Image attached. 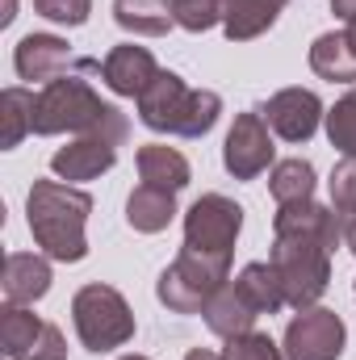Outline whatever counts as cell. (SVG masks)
<instances>
[{
    "instance_id": "obj_1",
    "label": "cell",
    "mask_w": 356,
    "mask_h": 360,
    "mask_svg": "<svg viewBox=\"0 0 356 360\" xmlns=\"http://www.w3.org/2000/svg\"><path fill=\"white\" fill-rule=\"evenodd\" d=\"M344 239V218L336 205L319 201H293L276 205L272 214V252L268 264L281 276L285 306L310 310L331 285V252Z\"/></svg>"
},
{
    "instance_id": "obj_2",
    "label": "cell",
    "mask_w": 356,
    "mask_h": 360,
    "mask_svg": "<svg viewBox=\"0 0 356 360\" xmlns=\"http://www.w3.org/2000/svg\"><path fill=\"white\" fill-rule=\"evenodd\" d=\"M25 214H30V235L34 243L63 264H80L89 256V226L92 197L84 188H72L63 180H34L30 197H25Z\"/></svg>"
},
{
    "instance_id": "obj_3",
    "label": "cell",
    "mask_w": 356,
    "mask_h": 360,
    "mask_svg": "<svg viewBox=\"0 0 356 360\" xmlns=\"http://www.w3.org/2000/svg\"><path fill=\"white\" fill-rule=\"evenodd\" d=\"M34 134H105L113 143H126L130 122L117 105L101 101L89 80L80 76H59L42 84L34 101Z\"/></svg>"
},
{
    "instance_id": "obj_4",
    "label": "cell",
    "mask_w": 356,
    "mask_h": 360,
    "mask_svg": "<svg viewBox=\"0 0 356 360\" xmlns=\"http://www.w3.org/2000/svg\"><path fill=\"white\" fill-rule=\"evenodd\" d=\"M222 117V96L210 89H189L177 72H164L139 96V122L160 134L177 139H205Z\"/></svg>"
},
{
    "instance_id": "obj_5",
    "label": "cell",
    "mask_w": 356,
    "mask_h": 360,
    "mask_svg": "<svg viewBox=\"0 0 356 360\" xmlns=\"http://www.w3.org/2000/svg\"><path fill=\"white\" fill-rule=\"evenodd\" d=\"M227 281H231V260L180 248V256L160 272L155 297H160L172 314H205V306L214 302V293H218Z\"/></svg>"
},
{
    "instance_id": "obj_6",
    "label": "cell",
    "mask_w": 356,
    "mask_h": 360,
    "mask_svg": "<svg viewBox=\"0 0 356 360\" xmlns=\"http://www.w3.org/2000/svg\"><path fill=\"white\" fill-rule=\"evenodd\" d=\"M72 323H76L80 344L96 356L134 340V310L126 306V297L113 285H101V281L84 285L72 297Z\"/></svg>"
},
{
    "instance_id": "obj_7",
    "label": "cell",
    "mask_w": 356,
    "mask_h": 360,
    "mask_svg": "<svg viewBox=\"0 0 356 360\" xmlns=\"http://www.w3.org/2000/svg\"><path fill=\"white\" fill-rule=\"evenodd\" d=\"M243 231V205H235L222 193H205L189 205L184 214V248L205 252V256H235V239Z\"/></svg>"
},
{
    "instance_id": "obj_8",
    "label": "cell",
    "mask_w": 356,
    "mask_h": 360,
    "mask_svg": "<svg viewBox=\"0 0 356 360\" xmlns=\"http://www.w3.org/2000/svg\"><path fill=\"white\" fill-rule=\"evenodd\" d=\"M344 344H348V327L327 306L298 310V319H289L285 327V360H340Z\"/></svg>"
},
{
    "instance_id": "obj_9",
    "label": "cell",
    "mask_w": 356,
    "mask_h": 360,
    "mask_svg": "<svg viewBox=\"0 0 356 360\" xmlns=\"http://www.w3.org/2000/svg\"><path fill=\"white\" fill-rule=\"evenodd\" d=\"M272 134H268L265 113H239L231 134H227V147H222V164L235 180H256L260 172H268L272 164Z\"/></svg>"
},
{
    "instance_id": "obj_10",
    "label": "cell",
    "mask_w": 356,
    "mask_h": 360,
    "mask_svg": "<svg viewBox=\"0 0 356 360\" xmlns=\"http://www.w3.org/2000/svg\"><path fill=\"white\" fill-rule=\"evenodd\" d=\"M260 113H265L268 130H272V134H281L285 143H306V139L319 130V122L327 117V113H323V101H319L310 89H281V92H272Z\"/></svg>"
},
{
    "instance_id": "obj_11",
    "label": "cell",
    "mask_w": 356,
    "mask_h": 360,
    "mask_svg": "<svg viewBox=\"0 0 356 360\" xmlns=\"http://www.w3.org/2000/svg\"><path fill=\"white\" fill-rule=\"evenodd\" d=\"M117 147L122 143H113L105 134H80L72 147H59L51 155V172L68 184L72 180H96L101 172H109L117 164Z\"/></svg>"
},
{
    "instance_id": "obj_12",
    "label": "cell",
    "mask_w": 356,
    "mask_h": 360,
    "mask_svg": "<svg viewBox=\"0 0 356 360\" xmlns=\"http://www.w3.org/2000/svg\"><path fill=\"white\" fill-rule=\"evenodd\" d=\"M160 76V63H155V55L147 51V46H134V42H126V46H113L109 55H105V63H101V80H105V89L117 92V96H143L147 84Z\"/></svg>"
},
{
    "instance_id": "obj_13",
    "label": "cell",
    "mask_w": 356,
    "mask_h": 360,
    "mask_svg": "<svg viewBox=\"0 0 356 360\" xmlns=\"http://www.w3.org/2000/svg\"><path fill=\"white\" fill-rule=\"evenodd\" d=\"M13 68H17L21 80H42V84H51V80L68 76V68H76V59H72V51H68L63 38H55V34H25V38L17 42Z\"/></svg>"
},
{
    "instance_id": "obj_14",
    "label": "cell",
    "mask_w": 356,
    "mask_h": 360,
    "mask_svg": "<svg viewBox=\"0 0 356 360\" xmlns=\"http://www.w3.org/2000/svg\"><path fill=\"white\" fill-rule=\"evenodd\" d=\"M46 293H51L46 256H34V252H8L4 256V302L30 306V302H38Z\"/></svg>"
},
{
    "instance_id": "obj_15",
    "label": "cell",
    "mask_w": 356,
    "mask_h": 360,
    "mask_svg": "<svg viewBox=\"0 0 356 360\" xmlns=\"http://www.w3.org/2000/svg\"><path fill=\"white\" fill-rule=\"evenodd\" d=\"M256 319H260V310L248 302V293H243L235 281H227V285L214 293V302L205 306V327H210L214 335H222V340H235V335H243V331H256Z\"/></svg>"
},
{
    "instance_id": "obj_16",
    "label": "cell",
    "mask_w": 356,
    "mask_h": 360,
    "mask_svg": "<svg viewBox=\"0 0 356 360\" xmlns=\"http://www.w3.org/2000/svg\"><path fill=\"white\" fill-rule=\"evenodd\" d=\"M172 218H177V193H168V188L139 184V188L126 197V222H130L139 235H160V231H168Z\"/></svg>"
},
{
    "instance_id": "obj_17",
    "label": "cell",
    "mask_w": 356,
    "mask_h": 360,
    "mask_svg": "<svg viewBox=\"0 0 356 360\" xmlns=\"http://www.w3.org/2000/svg\"><path fill=\"white\" fill-rule=\"evenodd\" d=\"M285 0H222V30L231 42H252L281 17Z\"/></svg>"
},
{
    "instance_id": "obj_18",
    "label": "cell",
    "mask_w": 356,
    "mask_h": 360,
    "mask_svg": "<svg viewBox=\"0 0 356 360\" xmlns=\"http://www.w3.org/2000/svg\"><path fill=\"white\" fill-rule=\"evenodd\" d=\"M139 176L143 184H155V188H168V193H180L193 172H189V160L180 155L177 147H164V143H147L139 147Z\"/></svg>"
},
{
    "instance_id": "obj_19",
    "label": "cell",
    "mask_w": 356,
    "mask_h": 360,
    "mask_svg": "<svg viewBox=\"0 0 356 360\" xmlns=\"http://www.w3.org/2000/svg\"><path fill=\"white\" fill-rule=\"evenodd\" d=\"M42 331H46V323H42L38 314H30L25 306L4 302V310H0V352L8 360H30L34 356Z\"/></svg>"
},
{
    "instance_id": "obj_20",
    "label": "cell",
    "mask_w": 356,
    "mask_h": 360,
    "mask_svg": "<svg viewBox=\"0 0 356 360\" xmlns=\"http://www.w3.org/2000/svg\"><path fill=\"white\" fill-rule=\"evenodd\" d=\"M113 21L139 38H164L177 25L168 0H113Z\"/></svg>"
},
{
    "instance_id": "obj_21",
    "label": "cell",
    "mask_w": 356,
    "mask_h": 360,
    "mask_svg": "<svg viewBox=\"0 0 356 360\" xmlns=\"http://www.w3.org/2000/svg\"><path fill=\"white\" fill-rule=\"evenodd\" d=\"M310 68L319 80L331 84H352L356 80V46L348 42V34H323L310 46Z\"/></svg>"
},
{
    "instance_id": "obj_22",
    "label": "cell",
    "mask_w": 356,
    "mask_h": 360,
    "mask_svg": "<svg viewBox=\"0 0 356 360\" xmlns=\"http://www.w3.org/2000/svg\"><path fill=\"white\" fill-rule=\"evenodd\" d=\"M34 101L30 89H4L0 92V147L13 151L25 134H34Z\"/></svg>"
},
{
    "instance_id": "obj_23",
    "label": "cell",
    "mask_w": 356,
    "mask_h": 360,
    "mask_svg": "<svg viewBox=\"0 0 356 360\" xmlns=\"http://www.w3.org/2000/svg\"><path fill=\"white\" fill-rule=\"evenodd\" d=\"M268 193H272L276 205L314 201V164L310 160H281V164H272Z\"/></svg>"
},
{
    "instance_id": "obj_24",
    "label": "cell",
    "mask_w": 356,
    "mask_h": 360,
    "mask_svg": "<svg viewBox=\"0 0 356 360\" xmlns=\"http://www.w3.org/2000/svg\"><path fill=\"white\" fill-rule=\"evenodd\" d=\"M235 285L248 293V302L260 314H276L285 306V289H281V276H276L272 264H248V269L235 276Z\"/></svg>"
},
{
    "instance_id": "obj_25",
    "label": "cell",
    "mask_w": 356,
    "mask_h": 360,
    "mask_svg": "<svg viewBox=\"0 0 356 360\" xmlns=\"http://www.w3.org/2000/svg\"><path fill=\"white\" fill-rule=\"evenodd\" d=\"M327 139L336 151L356 155V92L340 96L331 109H327Z\"/></svg>"
},
{
    "instance_id": "obj_26",
    "label": "cell",
    "mask_w": 356,
    "mask_h": 360,
    "mask_svg": "<svg viewBox=\"0 0 356 360\" xmlns=\"http://www.w3.org/2000/svg\"><path fill=\"white\" fill-rule=\"evenodd\" d=\"M168 4H172L177 25L189 34H205L222 21V0H168Z\"/></svg>"
},
{
    "instance_id": "obj_27",
    "label": "cell",
    "mask_w": 356,
    "mask_h": 360,
    "mask_svg": "<svg viewBox=\"0 0 356 360\" xmlns=\"http://www.w3.org/2000/svg\"><path fill=\"white\" fill-rule=\"evenodd\" d=\"M222 360H285V348H276L265 331H243V335L227 340Z\"/></svg>"
},
{
    "instance_id": "obj_28",
    "label": "cell",
    "mask_w": 356,
    "mask_h": 360,
    "mask_svg": "<svg viewBox=\"0 0 356 360\" xmlns=\"http://www.w3.org/2000/svg\"><path fill=\"white\" fill-rule=\"evenodd\" d=\"M331 205L344 222L356 218V155H344L331 172Z\"/></svg>"
},
{
    "instance_id": "obj_29",
    "label": "cell",
    "mask_w": 356,
    "mask_h": 360,
    "mask_svg": "<svg viewBox=\"0 0 356 360\" xmlns=\"http://www.w3.org/2000/svg\"><path fill=\"white\" fill-rule=\"evenodd\" d=\"M34 8L46 17V21H59V25H84L92 13V0H34Z\"/></svg>"
},
{
    "instance_id": "obj_30",
    "label": "cell",
    "mask_w": 356,
    "mask_h": 360,
    "mask_svg": "<svg viewBox=\"0 0 356 360\" xmlns=\"http://www.w3.org/2000/svg\"><path fill=\"white\" fill-rule=\"evenodd\" d=\"M30 360H68V340H63V331L55 323H46V331H42V340H38Z\"/></svg>"
},
{
    "instance_id": "obj_31",
    "label": "cell",
    "mask_w": 356,
    "mask_h": 360,
    "mask_svg": "<svg viewBox=\"0 0 356 360\" xmlns=\"http://www.w3.org/2000/svg\"><path fill=\"white\" fill-rule=\"evenodd\" d=\"M331 13L340 21H356V0H331Z\"/></svg>"
},
{
    "instance_id": "obj_32",
    "label": "cell",
    "mask_w": 356,
    "mask_h": 360,
    "mask_svg": "<svg viewBox=\"0 0 356 360\" xmlns=\"http://www.w3.org/2000/svg\"><path fill=\"white\" fill-rule=\"evenodd\" d=\"M344 243H348V252L356 256V218L352 222H344Z\"/></svg>"
},
{
    "instance_id": "obj_33",
    "label": "cell",
    "mask_w": 356,
    "mask_h": 360,
    "mask_svg": "<svg viewBox=\"0 0 356 360\" xmlns=\"http://www.w3.org/2000/svg\"><path fill=\"white\" fill-rule=\"evenodd\" d=\"M13 8H17V0H4V4H0V25H8V21H13V17H17V13H13Z\"/></svg>"
},
{
    "instance_id": "obj_34",
    "label": "cell",
    "mask_w": 356,
    "mask_h": 360,
    "mask_svg": "<svg viewBox=\"0 0 356 360\" xmlns=\"http://www.w3.org/2000/svg\"><path fill=\"white\" fill-rule=\"evenodd\" d=\"M184 360H222V356H218V352H210V348H193Z\"/></svg>"
},
{
    "instance_id": "obj_35",
    "label": "cell",
    "mask_w": 356,
    "mask_h": 360,
    "mask_svg": "<svg viewBox=\"0 0 356 360\" xmlns=\"http://www.w3.org/2000/svg\"><path fill=\"white\" fill-rule=\"evenodd\" d=\"M122 360H147V356H122Z\"/></svg>"
},
{
    "instance_id": "obj_36",
    "label": "cell",
    "mask_w": 356,
    "mask_h": 360,
    "mask_svg": "<svg viewBox=\"0 0 356 360\" xmlns=\"http://www.w3.org/2000/svg\"><path fill=\"white\" fill-rule=\"evenodd\" d=\"M352 293H356V285H352Z\"/></svg>"
}]
</instances>
